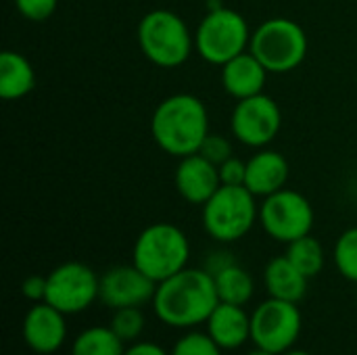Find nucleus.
I'll use <instances>...</instances> for the list:
<instances>
[{"instance_id": "1", "label": "nucleus", "mask_w": 357, "mask_h": 355, "mask_svg": "<svg viewBox=\"0 0 357 355\" xmlns=\"http://www.w3.org/2000/svg\"><path fill=\"white\" fill-rule=\"evenodd\" d=\"M218 303L215 280L203 268H184L159 282L151 301L157 320L178 331H192L205 324Z\"/></svg>"}, {"instance_id": "2", "label": "nucleus", "mask_w": 357, "mask_h": 355, "mask_svg": "<svg viewBox=\"0 0 357 355\" xmlns=\"http://www.w3.org/2000/svg\"><path fill=\"white\" fill-rule=\"evenodd\" d=\"M151 136L155 144L172 157H188L201 151L209 136V113L205 103L188 92L163 98L151 117Z\"/></svg>"}, {"instance_id": "3", "label": "nucleus", "mask_w": 357, "mask_h": 355, "mask_svg": "<svg viewBox=\"0 0 357 355\" xmlns=\"http://www.w3.org/2000/svg\"><path fill=\"white\" fill-rule=\"evenodd\" d=\"M188 262L190 241L176 224H151L134 241L132 264L157 285L188 268Z\"/></svg>"}, {"instance_id": "4", "label": "nucleus", "mask_w": 357, "mask_h": 355, "mask_svg": "<svg viewBox=\"0 0 357 355\" xmlns=\"http://www.w3.org/2000/svg\"><path fill=\"white\" fill-rule=\"evenodd\" d=\"M138 46L153 65L174 69L190 59L195 33H190L186 21L178 13L155 8L138 23Z\"/></svg>"}, {"instance_id": "5", "label": "nucleus", "mask_w": 357, "mask_h": 355, "mask_svg": "<svg viewBox=\"0 0 357 355\" xmlns=\"http://www.w3.org/2000/svg\"><path fill=\"white\" fill-rule=\"evenodd\" d=\"M205 232L222 245L245 239L259 222L257 197L247 186H220L218 192L201 207Z\"/></svg>"}, {"instance_id": "6", "label": "nucleus", "mask_w": 357, "mask_h": 355, "mask_svg": "<svg viewBox=\"0 0 357 355\" xmlns=\"http://www.w3.org/2000/svg\"><path fill=\"white\" fill-rule=\"evenodd\" d=\"M307 33L289 17H272L259 23L251 33L249 50L270 73H289L307 56Z\"/></svg>"}, {"instance_id": "7", "label": "nucleus", "mask_w": 357, "mask_h": 355, "mask_svg": "<svg viewBox=\"0 0 357 355\" xmlns=\"http://www.w3.org/2000/svg\"><path fill=\"white\" fill-rule=\"evenodd\" d=\"M251 29L247 19L228 6L207 10L195 29V50L209 65H226L249 50Z\"/></svg>"}, {"instance_id": "8", "label": "nucleus", "mask_w": 357, "mask_h": 355, "mask_svg": "<svg viewBox=\"0 0 357 355\" xmlns=\"http://www.w3.org/2000/svg\"><path fill=\"white\" fill-rule=\"evenodd\" d=\"M316 222L314 207L305 195L293 188H282L259 203V226L264 232L282 245L312 234Z\"/></svg>"}, {"instance_id": "9", "label": "nucleus", "mask_w": 357, "mask_h": 355, "mask_svg": "<svg viewBox=\"0 0 357 355\" xmlns=\"http://www.w3.org/2000/svg\"><path fill=\"white\" fill-rule=\"evenodd\" d=\"M303 318L293 301L268 297L251 312V343L270 354L293 349L301 337Z\"/></svg>"}, {"instance_id": "10", "label": "nucleus", "mask_w": 357, "mask_h": 355, "mask_svg": "<svg viewBox=\"0 0 357 355\" xmlns=\"http://www.w3.org/2000/svg\"><path fill=\"white\" fill-rule=\"evenodd\" d=\"M46 303L75 316L100 299V276L82 262H65L46 276Z\"/></svg>"}, {"instance_id": "11", "label": "nucleus", "mask_w": 357, "mask_h": 355, "mask_svg": "<svg viewBox=\"0 0 357 355\" xmlns=\"http://www.w3.org/2000/svg\"><path fill=\"white\" fill-rule=\"evenodd\" d=\"M282 128V111L268 94L236 100L230 115L232 136L249 149H266Z\"/></svg>"}, {"instance_id": "12", "label": "nucleus", "mask_w": 357, "mask_h": 355, "mask_svg": "<svg viewBox=\"0 0 357 355\" xmlns=\"http://www.w3.org/2000/svg\"><path fill=\"white\" fill-rule=\"evenodd\" d=\"M157 282H153L134 264L113 266L100 276V301L109 310L142 308L153 301Z\"/></svg>"}, {"instance_id": "13", "label": "nucleus", "mask_w": 357, "mask_h": 355, "mask_svg": "<svg viewBox=\"0 0 357 355\" xmlns=\"http://www.w3.org/2000/svg\"><path fill=\"white\" fill-rule=\"evenodd\" d=\"M67 316L46 301L33 303L23 318V341L40 355H52L67 341Z\"/></svg>"}, {"instance_id": "14", "label": "nucleus", "mask_w": 357, "mask_h": 355, "mask_svg": "<svg viewBox=\"0 0 357 355\" xmlns=\"http://www.w3.org/2000/svg\"><path fill=\"white\" fill-rule=\"evenodd\" d=\"M174 184L178 195L190 203V205H205L222 186L220 180V169L215 163L205 159L201 153L182 157L176 174H174Z\"/></svg>"}, {"instance_id": "15", "label": "nucleus", "mask_w": 357, "mask_h": 355, "mask_svg": "<svg viewBox=\"0 0 357 355\" xmlns=\"http://www.w3.org/2000/svg\"><path fill=\"white\" fill-rule=\"evenodd\" d=\"M205 333L224 352H236L251 341V314L245 305L220 301L205 322Z\"/></svg>"}, {"instance_id": "16", "label": "nucleus", "mask_w": 357, "mask_h": 355, "mask_svg": "<svg viewBox=\"0 0 357 355\" xmlns=\"http://www.w3.org/2000/svg\"><path fill=\"white\" fill-rule=\"evenodd\" d=\"M289 161L282 153L274 149H257L247 159V180L245 186L255 197H270L282 188H287L289 180Z\"/></svg>"}, {"instance_id": "17", "label": "nucleus", "mask_w": 357, "mask_h": 355, "mask_svg": "<svg viewBox=\"0 0 357 355\" xmlns=\"http://www.w3.org/2000/svg\"><path fill=\"white\" fill-rule=\"evenodd\" d=\"M268 73L270 71L259 63V59L247 50L222 65V86L232 98L243 100L264 92Z\"/></svg>"}, {"instance_id": "18", "label": "nucleus", "mask_w": 357, "mask_h": 355, "mask_svg": "<svg viewBox=\"0 0 357 355\" xmlns=\"http://www.w3.org/2000/svg\"><path fill=\"white\" fill-rule=\"evenodd\" d=\"M264 287L268 297L299 303L307 295L310 278L301 274L287 255L272 257L264 268Z\"/></svg>"}, {"instance_id": "19", "label": "nucleus", "mask_w": 357, "mask_h": 355, "mask_svg": "<svg viewBox=\"0 0 357 355\" xmlns=\"http://www.w3.org/2000/svg\"><path fill=\"white\" fill-rule=\"evenodd\" d=\"M36 88V71L27 56L15 50L0 54V96L4 100H19Z\"/></svg>"}, {"instance_id": "20", "label": "nucleus", "mask_w": 357, "mask_h": 355, "mask_svg": "<svg viewBox=\"0 0 357 355\" xmlns=\"http://www.w3.org/2000/svg\"><path fill=\"white\" fill-rule=\"evenodd\" d=\"M218 297L224 303H234V305H247L255 293V280L253 276L236 262L222 270L220 274L213 276Z\"/></svg>"}, {"instance_id": "21", "label": "nucleus", "mask_w": 357, "mask_h": 355, "mask_svg": "<svg viewBox=\"0 0 357 355\" xmlns=\"http://www.w3.org/2000/svg\"><path fill=\"white\" fill-rule=\"evenodd\" d=\"M126 343L111 326H88L71 343V355H123Z\"/></svg>"}, {"instance_id": "22", "label": "nucleus", "mask_w": 357, "mask_h": 355, "mask_svg": "<svg viewBox=\"0 0 357 355\" xmlns=\"http://www.w3.org/2000/svg\"><path fill=\"white\" fill-rule=\"evenodd\" d=\"M289 262L301 272L305 274L307 278H316L322 270H324V264H326V253H324V247L322 243L307 234V236H301L293 243L287 245V253Z\"/></svg>"}, {"instance_id": "23", "label": "nucleus", "mask_w": 357, "mask_h": 355, "mask_svg": "<svg viewBox=\"0 0 357 355\" xmlns=\"http://www.w3.org/2000/svg\"><path fill=\"white\" fill-rule=\"evenodd\" d=\"M335 266L339 274L357 285V226L347 228L335 243Z\"/></svg>"}, {"instance_id": "24", "label": "nucleus", "mask_w": 357, "mask_h": 355, "mask_svg": "<svg viewBox=\"0 0 357 355\" xmlns=\"http://www.w3.org/2000/svg\"><path fill=\"white\" fill-rule=\"evenodd\" d=\"M146 318L142 314V308H121V310H113L111 322L109 326L113 328V333L123 341V343H134L140 339L142 331H144Z\"/></svg>"}, {"instance_id": "25", "label": "nucleus", "mask_w": 357, "mask_h": 355, "mask_svg": "<svg viewBox=\"0 0 357 355\" xmlns=\"http://www.w3.org/2000/svg\"><path fill=\"white\" fill-rule=\"evenodd\" d=\"M224 349L207 335L197 328L186 331L172 347L169 355H222Z\"/></svg>"}, {"instance_id": "26", "label": "nucleus", "mask_w": 357, "mask_h": 355, "mask_svg": "<svg viewBox=\"0 0 357 355\" xmlns=\"http://www.w3.org/2000/svg\"><path fill=\"white\" fill-rule=\"evenodd\" d=\"M205 159H209L211 163L220 165L224 163L226 159H230L234 153H232V142L222 136V134H213L209 132V136L205 138V142L201 144V151H199Z\"/></svg>"}, {"instance_id": "27", "label": "nucleus", "mask_w": 357, "mask_h": 355, "mask_svg": "<svg viewBox=\"0 0 357 355\" xmlns=\"http://www.w3.org/2000/svg\"><path fill=\"white\" fill-rule=\"evenodd\" d=\"M17 10L29 21H46L54 15L59 0H15Z\"/></svg>"}, {"instance_id": "28", "label": "nucleus", "mask_w": 357, "mask_h": 355, "mask_svg": "<svg viewBox=\"0 0 357 355\" xmlns=\"http://www.w3.org/2000/svg\"><path fill=\"white\" fill-rule=\"evenodd\" d=\"M220 169V180L224 186H245L247 180V161L238 159V157H230L224 163L218 165Z\"/></svg>"}, {"instance_id": "29", "label": "nucleus", "mask_w": 357, "mask_h": 355, "mask_svg": "<svg viewBox=\"0 0 357 355\" xmlns=\"http://www.w3.org/2000/svg\"><path fill=\"white\" fill-rule=\"evenodd\" d=\"M232 264H236V257H234L230 251H226V249H215V251H211V253L205 257L203 270L209 272L211 276H215V274H220L222 270H226V268L232 266Z\"/></svg>"}, {"instance_id": "30", "label": "nucleus", "mask_w": 357, "mask_h": 355, "mask_svg": "<svg viewBox=\"0 0 357 355\" xmlns=\"http://www.w3.org/2000/svg\"><path fill=\"white\" fill-rule=\"evenodd\" d=\"M46 287H48L46 276H38V274L27 276L23 280V285H21V293H23L25 299H29L33 303H40V301L46 299Z\"/></svg>"}, {"instance_id": "31", "label": "nucleus", "mask_w": 357, "mask_h": 355, "mask_svg": "<svg viewBox=\"0 0 357 355\" xmlns=\"http://www.w3.org/2000/svg\"><path fill=\"white\" fill-rule=\"evenodd\" d=\"M123 355H169V352L153 341H134L126 347Z\"/></svg>"}, {"instance_id": "32", "label": "nucleus", "mask_w": 357, "mask_h": 355, "mask_svg": "<svg viewBox=\"0 0 357 355\" xmlns=\"http://www.w3.org/2000/svg\"><path fill=\"white\" fill-rule=\"evenodd\" d=\"M282 355H312V354H310V352H303V349H295V347H293V349L284 352Z\"/></svg>"}, {"instance_id": "33", "label": "nucleus", "mask_w": 357, "mask_h": 355, "mask_svg": "<svg viewBox=\"0 0 357 355\" xmlns=\"http://www.w3.org/2000/svg\"><path fill=\"white\" fill-rule=\"evenodd\" d=\"M247 355H276V354H270V352H266V349H259V347H255V349H251Z\"/></svg>"}]
</instances>
